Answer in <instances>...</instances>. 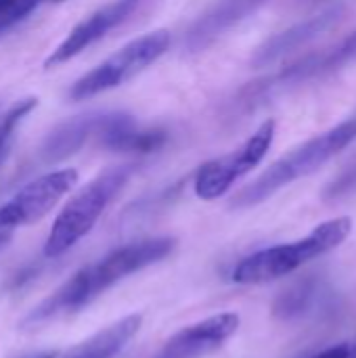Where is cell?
Segmentation results:
<instances>
[{
  "instance_id": "7c38bea8",
  "label": "cell",
  "mask_w": 356,
  "mask_h": 358,
  "mask_svg": "<svg viewBox=\"0 0 356 358\" xmlns=\"http://www.w3.org/2000/svg\"><path fill=\"white\" fill-rule=\"evenodd\" d=\"M342 15V6H334L317 17H311L298 25H292L290 29L269 38L258 50H256V57H254V65H266L287 52H292L294 48H300L302 44H306L308 40L317 38L321 31L329 29Z\"/></svg>"
},
{
  "instance_id": "4fadbf2b",
  "label": "cell",
  "mask_w": 356,
  "mask_h": 358,
  "mask_svg": "<svg viewBox=\"0 0 356 358\" xmlns=\"http://www.w3.org/2000/svg\"><path fill=\"white\" fill-rule=\"evenodd\" d=\"M141 325H143L141 315H128L115 321L113 325L97 331L94 336L80 342L78 346L65 352H57L55 358H113L138 334Z\"/></svg>"
},
{
  "instance_id": "5b68a950",
  "label": "cell",
  "mask_w": 356,
  "mask_h": 358,
  "mask_svg": "<svg viewBox=\"0 0 356 358\" xmlns=\"http://www.w3.org/2000/svg\"><path fill=\"white\" fill-rule=\"evenodd\" d=\"M168 46H170V34L166 29L149 31L124 44L120 50H115L111 57H107L86 76L76 80L67 92L69 99L84 101V99H90V96H97L101 92L122 86L124 82L132 80L143 69L153 65L168 50Z\"/></svg>"
},
{
  "instance_id": "44dd1931",
  "label": "cell",
  "mask_w": 356,
  "mask_h": 358,
  "mask_svg": "<svg viewBox=\"0 0 356 358\" xmlns=\"http://www.w3.org/2000/svg\"><path fill=\"white\" fill-rule=\"evenodd\" d=\"M52 2H61V0H52Z\"/></svg>"
},
{
  "instance_id": "7a4b0ae2",
  "label": "cell",
  "mask_w": 356,
  "mask_h": 358,
  "mask_svg": "<svg viewBox=\"0 0 356 358\" xmlns=\"http://www.w3.org/2000/svg\"><path fill=\"white\" fill-rule=\"evenodd\" d=\"M356 141V120L342 122L334 126L327 132H321L319 136L306 141L304 145L292 149L287 155L277 159L273 166H269L254 182H250L245 189H241L233 201L231 208H254L269 197H273L283 187L292 185L294 180H300L313 172H317L323 164H327L332 157L342 153L350 143Z\"/></svg>"
},
{
  "instance_id": "ac0fdd59",
  "label": "cell",
  "mask_w": 356,
  "mask_h": 358,
  "mask_svg": "<svg viewBox=\"0 0 356 358\" xmlns=\"http://www.w3.org/2000/svg\"><path fill=\"white\" fill-rule=\"evenodd\" d=\"M313 358H356V348L355 344L348 340V342L338 344V346H334L329 350H323L321 355H317V357Z\"/></svg>"
},
{
  "instance_id": "6da1fadb",
  "label": "cell",
  "mask_w": 356,
  "mask_h": 358,
  "mask_svg": "<svg viewBox=\"0 0 356 358\" xmlns=\"http://www.w3.org/2000/svg\"><path fill=\"white\" fill-rule=\"evenodd\" d=\"M174 248V237H149L109 252L99 262L73 273L21 321V327H36L52 319L80 313L115 283L166 260Z\"/></svg>"
},
{
  "instance_id": "8fae6325",
  "label": "cell",
  "mask_w": 356,
  "mask_h": 358,
  "mask_svg": "<svg viewBox=\"0 0 356 358\" xmlns=\"http://www.w3.org/2000/svg\"><path fill=\"white\" fill-rule=\"evenodd\" d=\"M266 0H220L208 13H204L187 31L185 44L191 50H201L218 40L227 29L256 13Z\"/></svg>"
},
{
  "instance_id": "3957f363",
  "label": "cell",
  "mask_w": 356,
  "mask_h": 358,
  "mask_svg": "<svg viewBox=\"0 0 356 358\" xmlns=\"http://www.w3.org/2000/svg\"><path fill=\"white\" fill-rule=\"evenodd\" d=\"M350 233H353L350 216H340L321 222L315 231H311L306 237L298 241L273 245L243 258L233 268L231 279L239 285H260V283L275 281L279 277L298 271L311 260L340 248L350 237Z\"/></svg>"
},
{
  "instance_id": "52a82bcc",
  "label": "cell",
  "mask_w": 356,
  "mask_h": 358,
  "mask_svg": "<svg viewBox=\"0 0 356 358\" xmlns=\"http://www.w3.org/2000/svg\"><path fill=\"white\" fill-rule=\"evenodd\" d=\"M275 120H266L258 126V130L241 143L231 153L206 162L193 180L195 195L204 201H214L222 197L241 176L252 172L269 153L275 138Z\"/></svg>"
},
{
  "instance_id": "d6986e66",
  "label": "cell",
  "mask_w": 356,
  "mask_h": 358,
  "mask_svg": "<svg viewBox=\"0 0 356 358\" xmlns=\"http://www.w3.org/2000/svg\"><path fill=\"white\" fill-rule=\"evenodd\" d=\"M356 185V166H353V170H348L338 182H334V187H332V195H336V193H344L348 187H353Z\"/></svg>"
},
{
  "instance_id": "e0dca14e",
  "label": "cell",
  "mask_w": 356,
  "mask_h": 358,
  "mask_svg": "<svg viewBox=\"0 0 356 358\" xmlns=\"http://www.w3.org/2000/svg\"><path fill=\"white\" fill-rule=\"evenodd\" d=\"M42 2L46 0H0V34L23 21Z\"/></svg>"
},
{
  "instance_id": "30bf717a",
  "label": "cell",
  "mask_w": 356,
  "mask_h": 358,
  "mask_svg": "<svg viewBox=\"0 0 356 358\" xmlns=\"http://www.w3.org/2000/svg\"><path fill=\"white\" fill-rule=\"evenodd\" d=\"M122 117V113H88V115H78L61 126H57L44 147H42V155L48 162H59L76 151H80L88 141L97 138L101 143V138L113 128V124Z\"/></svg>"
},
{
  "instance_id": "9a60e30c",
  "label": "cell",
  "mask_w": 356,
  "mask_h": 358,
  "mask_svg": "<svg viewBox=\"0 0 356 358\" xmlns=\"http://www.w3.org/2000/svg\"><path fill=\"white\" fill-rule=\"evenodd\" d=\"M38 105L36 99H23L19 103H15L2 117H0V164L8 157L10 147H13V138H15V130L17 126L23 122V117Z\"/></svg>"
},
{
  "instance_id": "2e32d148",
  "label": "cell",
  "mask_w": 356,
  "mask_h": 358,
  "mask_svg": "<svg viewBox=\"0 0 356 358\" xmlns=\"http://www.w3.org/2000/svg\"><path fill=\"white\" fill-rule=\"evenodd\" d=\"M311 294H313V287L308 285V283H298V285H294L292 289H287L277 302H275V315L279 317V319H292V317H296V315H300L304 308H306V304H308V300H311Z\"/></svg>"
},
{
  "instance_id": "8992f818",
  "label": "cell",
  "mask_w": 356,
  "mask_h": 358,
  "mask_svg": "<svg viewBox=\"0 0 356 358\" xmlns=\"http://www.w3.org/2000/svg\"><path fill=\"white\" fill-rule=\"evenodd\" d=\"M78 182L73 168L46 172L19 189L0 206V250L13 239L15 231L42 220Z\"/></svg>"
},
{
  "instance_id": "277c9868",
  "label": "cell",
  "mask_w": 356,
  "mask_h": 358,
  "mask_svg": "<svg viewBox=\"0 0 356 358\" xmlns=\"http://www.w3.org/2000/svg\"><path fill=\"white\" fill-rule=\"evenodd\" d=\"M132 170L134 166L130 164L113 166L101 172L97 178H92L80 193H76L55 218L44 241V256L59 258L67 250H71L80 239H84L99 222L101 214L107 210L111 199L128 182Z\"/></svg>"
},
{
  "instance_id": "ba28073f",
  "label": "cell",
  "mask_w": 356,
  "mask_h": 358,
  "mask_svg": "<svg viewBox=\"0 0 356 358\" xmlns=\"http://www.w3.org/2000/svg\"><path fill=\"white\" fill-rule=\"evenodd\" d=\"M239 329V315L220 313L174 334L153 358H206L220 350Z\"/></svg>"
},
{
  "instance_id": "5bb4252c",
  "label": "cell",
  "mask_w": 356,
  "mask_h": 358,
  "mask_svg": "<svg viewBox=\"0 0 356 358\" xmlns=\"http://www.w3.org/2000/svg\"><path fill=\"white\" fill-rule=\"evenodd\" d=\"M356 59V29L350 31L342 42H338L336 46H332L327 52L323 55H311L308 57V69H311V78L313 76H321V73H329L336 71L340 67H346L350 61Z\"/></svg>"
},
{
  "instance_id": "ffe728a7",
  "label": "cell",
  "mask_w": 356,
  "mask_h": 358,
  "mask_svg": "<svg viewBox=\"0 0 356 358\" xmlns=\"http://www.w3.org/2000/svg\"><path fill=\"white\" fill-rule=\"evenodd\" d=\"M57 357V352L55 350H44V352H34V355H27V357H21V358H55Z\"/></svg>"
},
{
  "instance_id": "9c48e42d",
  "label": "cell",
  "mask_w": 356,
  "mask_h": 358,
  "mask_svg": "<svg viewBox=\"0 0 356 358\" xmlns=\"http://www.w3.org/2000/svg\"><path fill=\"white\" fill-rule=\"evenodd\" d=\"M138 2L141 0H111L109 4L97 8L92 15H88L86 19H82L65 36V40L48 55V59L44 61V67L46 69L57 67V65L73 59L76 55H80L90 44H94L101 38H105L113 27H118L138 6Z\"/></svg>"
}]
</instances>
